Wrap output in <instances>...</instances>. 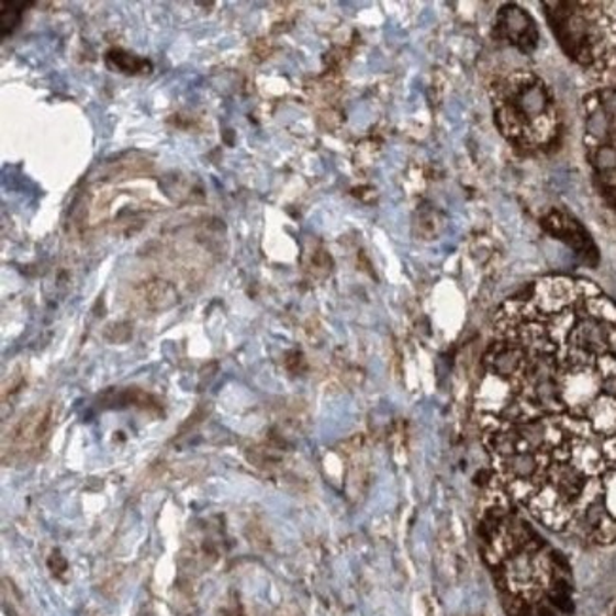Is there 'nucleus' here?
Listing matches in <instances>:
<instances>
[{
	"instance_id": "4",
	"label": "nucleus",
	"mask_w": 616,
	"mask_h": 616,
	"mask_svg": "<svg viewBox=\"0 0 616 616\" xmlns=\"http://www.w3.org/2000/svg\"><path fill=\"white\" fill-rule=\"evenodd\" d=\"M542 226L547 229L550 236H555L560 242L568 243L571 249L575 250L576 255L590 264L596 266L597 264V249L594 242L590 239V234L584 229L581 222L573 219V216L563 213L560 209H552L545 219H542Z\"/></svg>"
},
{
	"instance_id": "5",
	"label": "nucleus",
	"mask_w": 616,
	"mask_h": 616,
	"mask_svg": "<svg viewBox=\"0 0 616 616\" xmlns=\"http://www.w3.org/2000/svg\"><path fill=\"white\" fill-rule=\"evenodd\" d=\"M497 29L499 35L522 52L529 54L537 48L539 31H537L534 18L527 14L524 8L514 7V4L503 8L499 12Z\"/></svg>"
},
{
	"instance_id": "1",
	"label": "nucleus",
	"mask_w": 616,
	"mask_h": 616,
	"mask_svg": "<svg viewBox=\"0 0 616 616\" xmlns=\"http://www.w3.org/2000/svg\"><path fill=\"white\" fill-rule=\"evenodd\" d=\"M495 484L540 526L616 542V302L545 278L505 302L477 391Z\"/></svg>"
},
{
	"instance_id": "6",
	"label": "nucleus",
	"mask_w": 616,
	"mask_h": 616,
	"mask_svg": "<svg viewBox=\"0 0 616 616\" xmlns=\"http://www.w3.org/2000/svg\"><path fill=\"white\" fill-rule=\"evenodd\" d=\"M49 427L48 412H41L36 410L33 416L25 417L23 422L18 425V429L12 433V444L21 451L33 448L36 444L41 443V438L46 435Z\"/></svg>"
},
{
	"instance_id": "2",
	"label": "nucleus",
	"mask_w": 616,
	"mask_h": 616,
	"mask_svg": "<svg viewBox=\"0 0 616 616\" xmlns=\"http://www.w3.org/2000/svg\"><path fill=\"white\" fill-rule=\"evenodd\" d=\"M482 550L513 616H565L571 607L568 563L526 519L505 493L485 508Z\"/></svg>"
},
{
	"instance_id": "7",
	"label": "nucleus",
	"mask_w": 616,
	"mask_h": 616,
	"mask_svg": "<svg viewBox=\"0 0 616 616\" xmlns=\"http://www.w3.org/2000/svg\"><path fill=\"white\" fill-rule=\"evenodd\" d=\"M611 616H616V609H615V613H613V615H611Z\"/></svg>"
},
{
	"instance_id": "3",
	"label": "nucleus",
	"mask_w": 616,
	"mask_h": 616,
	"mask_svg": "<svg viewBox=\"0 0 616 616\" xmlns=\"http://www.w3.org/2000/svg\"><path fill=\"white\" fill-rule=\"evenodd\" d=\"M495 120L506 139L524 148H545L558 137L560 120L547 83L516 72L493 90Z\"/></svg>"
}]
</instances>
